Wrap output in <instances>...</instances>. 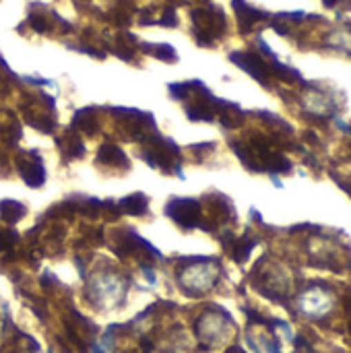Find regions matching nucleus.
<instances>
[{"mask_svg": "<svg viewBox=\"0 0 351 353\" xmlns=\"http://www.w3.org/2000/svg\"><path fill=\"white\" fill-rule=\"evenodd\" d=\"M199 203L192 199H174L166 205V215H170L176 223H180L186 230H192L201 225L199 221Z\"/></svg>", "mask_w": 351, "mask_h": 353, "instance_id": "f257e3e1", "label": "nucleus"}, {"mask_svg": "<svg viewBox=\"0 0 351 353\" xmlns=\"http://www.w3.org/2000/svg\"><path fill=\"white\" fill-rule=\"evenodd\" d=\"M232 60L238 64V66H242L246 72H250L257 81H261V83H269V74H271V68L259 58V56H254V54H240V52H236V54H232Z\"/></svg>", "mask_w": 351, "mask_h": 353, "instance_id": "f03ea898", "label": "nucleus"}, {"mask_svg": "<svg viewBox=\"0 0 351 353\" xmlns=\"http://www.w3.org/2000/svg\"><path fill=\"white\" fill-rule=\"evenodd\" d=\"M0 213H2L8 221H17V219L25 213V207H21L17 201H2V203H0Z\"/></svg>", "mask_w": 351, "mask_h": 353, "instance_id": "7ed1b4c3", "label": "nucleus"}, {"mask_svg": "<svg viewBox=\"0 0 351 353\" xmlns=\"http://www.w3.org/2000/svg\"><path fill=\"white\" fill-rule=\"evenodd\" d=\"M343 308H345V314H348V323H350V333H351V294L343 300Z\"/></svg>", "mask_w": 351, "mask_h": 353, "instance_id": "20e7f679", "label": "nucleus"}, {"mask_svg": "<svg viewBox=\"0 0 351 353\" xmlns=\"http://www.w3.org/2000/svg\"><path fill=\"white\" fill-rule=\"evenodd\" d=\"M323 2H325L327 6H335V4H337V0H323Z\"/></svg>", "mask_w": 351, "mask_h": 353, "instance_id": "39448f33", "label": "nucleus"}]
</instances>
